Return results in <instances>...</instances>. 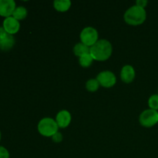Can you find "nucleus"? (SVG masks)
Segmentation results:
<instances>
[{"label":"nucleus","mask_w":158,"mask_h":158,"mask_svg":"<svg viewBox=\"0 0 158 158\" xmlns=\"http://www.w3.org/2000/svg\"><path fill=\"white\" fill-rule=\"evenodd\" d=\"M52 139L55 143H60V142L63 140V135H62L61 133H60L58 131L56 134H55L53 136H52Z\"/></svg>","instance_id":"obj_19"},{"label":"nucleus","mask_w":158,"mask_h":158,"mask_svg":"<svg viewBox=\"0 0 158 158\" xmlns=\"http://www.w3.org/2000/svg\"><path fill=\"white\" fill-rule=\"evenodd\" d=\"M140 125L144 127H152L158 123V111L148 109L143 110L139 117Z\"/></svg>","instance_id":"obj_4"},{"label":"nucleus","mask_w":158,"mask_h":158,"mask_svg":"<svg viewBox=\"0 0 158 158\" xmlns=\"http://www.w3.org/2000/svg\"><path fill=\"white\" fill-rule=\"evenodd\" d=\"M0 140H1V132H0Z\"/></svg>","instance_id":"obj_21"},{"label":"nucleus","mask_w":158,"mask_h":158,"mask_svg":"<svg viewBox=\"0 0 158 158\" xmlns=\"http://www.w3.org/2000/svg\"><path fill=\"white\" fill-rule=\"evenodd\" d=\"M89 49H90V47L86 46L82 43H79L74 46L73 53L80 58L82 56L89 53Z\"/></svg>","instance_id":"obj_13"},{"label":"nucleus","mask_w":158,"mask_h":158,"mask_svg":"<svg viewBox=\"0 0 158 158\" xmlns=\"http://www.w3.org/2000/svg\"><path fill=\"white\" fill-rule=\"evenodd\" d=\"M100 87V83L97 79H89L86 83V89L89 92H96Z\"/></svg>","instance_id":"obj_16"},{"label":"nucleus","mask_w":158,"mask_h":158,"mask_svg":"<svg viewBox=\"0 0 158 158\" xmlns=\"http://www.w3.org/2000/svg\"><path fill=\"white\" fill-rule=\"evenodd\" d=\"M100 86L105 88H111L117 83V78L115 74L111 71H102L97 77Z\"/></svg>","instance_id":"obj_6"},{"label":"nucleus","mask_w":158,"mask_h":158,"mask_svg":"<svg viewBox=\"0 0 158 158\" xmlns=\"http://www.w3.org/2000/svg\"><path fill=\"white\" fill-rule=\"evenodd\" d=\"M148 106L150 109L158 110V94H154L150 97L148 100Z\"/></svg>","instance_id":"obj_17"},{"label":"nucleus","mask_w":158,"mask_h":158,"mask_svg":"<svg viewBox=\"0 0 158 158\" xmlns=\"http://www.w3.org/2000/svg\"><path fill=\"white\" fill-rule=\"evenodd\" d=\"M59 131L56 121L51 117H45L38 123V131L42 136L46 137H52Z\"/></svg>","instance_id":"obj_3"},{"label":"nucleus","mask_w":158,"mask_h":158,"mask_svg":"<svg viewBox=\"0 0 158 158\" xmlns=\"http://www.w3.org/2000/svg\"><path fill=\"white\" fill-rule=\"evenodd\" d=\"M15 43L13 35L8 33L3 27H0V49L2 51L10 50Z\"/></svg>","instance_id":"obj_7"},{"label":"nucleus","mask_w":158,"mask_h":158,"mask_svg":"<svg viewBox=\"0 0 158 158\" xmlns=\"http://www.w3.org/2000/svg\"><path fill=\"white\" fill-rule=\"evenodd\" d=\"M0 158H9V153L6 148L0 146Z\"/></svg>","instance_id":"obj_18"},{"label":"nucleus","mask_w":158,"mask_h":158,"mask_svg":"<svg viewBox=\"0 0 158 158\" xmlns=\"http://www.w3.org/2000/svg\"><path fill=\"white\" fill-rule=\"evenodd\" d=\"M112 44L106 40H99L89 49L93 59L100 62L107 60L112 55Z\"/></svg>","instance_id":"obj_1"},{"label":"nucleus","mask_w":158,"mask_h":158,"mask_svg":"<svg viewBox=\"0 0 158 158\" xmlns=\"http://www.w3.org/2000/svg\"><path fill=\"white\" fill-rule=\"evenodd\" d=\"M136 72L134 68L131 65H126L120 71V79L125 83H131L134 80Z\"/></svg>","instance_id":"obj_11"},{"label":"nucleus","mask_w":158,"mask_h":158,"mask_svg":"<svg viewBox=\"0 0 158 158\" xmlns=\"http://www.w3.org/2000/svg\"><path fill=\"white\" fill-rule=\"evenodd\" d=\"M123 19L126 23L130 26H137L142 25L147 19V12L145 9L137 6H133L125 12Z\"/></svg>","instance_id":"obj_2"},{"label":"nucleus","mask_w":158,"mask_h":158,"mask_svg":"<svg viewBox=\"0 0 158 158\" xmlns=\"http://www.w3.org/2000/svg\"><path fill=\"white\" fill-rule=\"evenodd\" d=\"M80 37L82 43L91 47L99 40L98 31L94 27H86L81 31Z\"/></svg>","instance_id":"obj_5"},{"label":"nucleus","mask_w":158,"mask_h":158,"mask_svg":"<svg viewBox=\"0 0 158 158\" xmlns=\"http://www.w3.org/2000/svg\"><path fill=\"white\" fill-rule=\"evenodd\" d=\"M3 28L10 35L17 33L20 29L19 21L15 19L14 17L10 16L5 19L3 21Z\"/></svg>","instance_id":"obj_9"},{"label":"nucleus","mask_w":158,"mask_h":158,"mask_svg":"<svg viewBox=\"0 0 158 158\" xmlns=\"http://www.w3.org/2000/svg\"><path fill=\"white\" fill-rule=\"evenodd\" d=\"M15 2L13 0H0V15L3 17L12 16L15 11Z\"/></svg>","instance_id":"obj_8"},{"label":"nucleus","mask_w":158,"mask_h":158,"mask_svg":"<svg viewBox=\"0 0 158 158\" xmlns=\"http://www.w3.org/2000/svg\"><path fill=\"white\" fill-rule=\"evenodd\" d=\"M148 4V2L147 0H137L136 2V6H139L140 8H143V9H145V7H146Z\"/></svg>","instance_id":"obj_20"},{"label":"nucleus","mask_w":158,"mask_h":158,"mask_svg":"<svg viewBox=\"0 0 158 158\" xmlns=\"http://www.w3.org/2000/svg\"><path fill=\"white\" fill-rule=\"evenodd\" d=\"M72 117L70 113L66 110H62L59 111L56 117V121L58 124L59 128H66L70 124Z\"/></svg>","instance_id":"obj_10"},{"label":"nucleus","mask_w":158,"mask_h":158,"mask_svg":"<svg viewBox=\"0 0 158 158\" xmlns=\"http://www.w3.org/2000/svg\"><path fill=\"white\" fill-rule=\"evenodd\" d=\"M71 4L72 3L69 0H56L53 2V7L58 12H64L69 10Z\"/></svg>","instance_id":"obj_12"},{"label":"nucleus","mask_w":158,"mask_h":158,"mask_svg":"<svg viewBox=\"0 0 158 158\" xmlns=\"http://www.w3.org/2000/svg\"><path fill=\"white\" fill-rule=\"evenodd\" d=\"M27 14L28 12L26 8L23 7V6H18V7L15 8L12 16L14 17L18 21H19V20L25 19L27 16Z\"/></svg>","instance_id":"obj_14"},{"label":"nucleus","mask_w":158,"mask_h":158,"mask_svg":"<svg viewBox=\"0 0 158 158\" xmlns=\"http://www.w3.org/2000/svg\"><path fill=\"white\" fill-rule=\"evenodd\" d=\"M94 59L91 56V55L89 53L86 54V55H83L82 56H80L79 58V63H80V66L83 68H87L92 65L93 62H94Z\"/></svg>","instance_id":"obj_15"},{"label":"nucleus","mask_w":158,"mask_h":158,"mask_svg":"<svg viewBox=\"0 0 158 158\" xmlns=\"http://www.w3.org/2000/svg\"><path fill=\"white\" fill-rule=\"evenodd\" d=\"M157 93H158V89H157Z\"/></svg>","instance_id":"obj_22"}]
</instances>
